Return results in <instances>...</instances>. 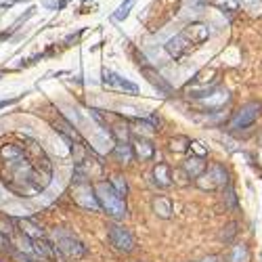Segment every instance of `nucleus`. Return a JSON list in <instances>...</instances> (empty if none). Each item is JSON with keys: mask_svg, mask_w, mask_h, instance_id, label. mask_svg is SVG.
Segmentation results:
<instances>
[{"mask_svg": "<svg viewBox=\"0 0 262 262\" xmlns=\"http://www.w3.org/2000/svg\"><path fill=\"white\" fill-rule=\"evenodd\" d=\"M0 162L5 166L0 170V179L15 193L28 195L42 191L51 181V160L34 141L0 145Z\"/></svg>", "mask_w": 262, "mask_h": 262, "instance_id": "nucleus-1", "label": "nucleus"}, {"mask_svg": "<svg viewBox=\"0 0 262 262\" xmlns=\"http://www.w3.org/2000/svg\"><path fill=\"white\" fill-rule=\"evenodd\" d=\"M208 38H210L208 26H204V24H191V26H187L181 34H177L168 42L166 51L174 59H183L189 53H193L195 49H200Z\"/></svg>", "mask_w": 262, "mask_h": 262, "instance_id": "nucleus-2", "label": "nucleus"}, {"mask_svg": "<svg viewBox=\"0 0 262 262\" xmlns=\"http://www.w3.org/2000/svg\"><path fill=\"white\" fill-rule=\"evenodd\" d=\"M93 189H95V195H97V202H99L101 210H105L112 218H116V221L126 218V202L118 195V191L112 187V183L99 181Z\"/></svg>", "mask_w": 262, "mask_h": 262, "instance_id": "nucleus-3", "label": "nucleus"}, {"mask_svg": "<svg viewBox=\"0 0 262 262\" xmlns=\"http://www.w3.org/2000/svg\"><path fill=\"white\" fill-rule=\"evenodd\" d=\"M51 244H53V248H57L63 256L74 258V260H78V258H82V256L86 254L84 244L80 242V239H78L72 231H68V229H55V231L51 233Z\"/></svg>", "mask_w": 262, "mask_h": 262, "instance_id": "nucleus-4", "label": "nucleus"}, {"mask_svg": "<svg viewBox=\"0 0 262 262\" xmlns=\"http://www.w3.org/2000/svg\"><path fill=\"white\" fill-rule=\"evenodd\" d=\"M260 116H262V101H250L233 114V118L229 120V130H235V133L237 130H248L258 122Z\"/></svg>", "mask_w": 262, "mask_h": 262, "instance_id": "nucleus-5", "label": "nucleus"}, {"mask_svg": "<svg viewBox=\"0 0 262 262\" xmlns=\"http://www.w3.org/2000/svg\"><path fill=\"white\" fill-rule=\"evenodd\" d=\"M198 187L202 191H214V189H225L229 185V172L225 166L221 164H212L210 168H206L198 179Z\"/></svg>", "mask_w": 262, "mask_h": 262, "instance_id": "nucleus-6", "label": "nucleus"}, {"mask_svg": "<svg viewBox=\"0 0 262 262\" xmlns=\"http://www.w3.org/2000/svg\"><path fill=\"white\" fill-rule=\"evenodd\" d=\"M72 200L74 204H78L84 210H91V212H99L101 206L97 202V195L95 189L91 187V183H76L72 189Z\"/></svg>", "mask_w": 262, "mask_h": 262, "instance_id": "nucleus-7", "label": "nucleus"}, {"mask_svg": "<svg viewBox=\"0 0 262 262\" xmlns=\"http://www.w3.org/2000/svg\"><path fill=\"white\" fill-rule=\"evenodd\" d=\"M107 235H109V242H112V246L118 252L128 254V252L135 250V237H133V233H130L128 229H124V227L114 223V225L107 227Z\"/></svg>", "mask_w": 262, "mask_h": 262, "instance_id": "nucleus-8", "label": "nucleus"}, {"mask_svg": "<svg viewBox=\"0 0 262 262\" xmlns=\"http://www.w3.org/2000/svg\"><path fill=\"white\" fill-rule=\"evenodd\" d=\"M103 84L107 86V89L118 91V93H124V95H137V93H139V86H137L135 82L122 78L120 74H116V72H112V70H105V72H103Z\"/></svg>", "mask_w": 262, "mask_h": 262, "instance_id": "nucleus-9", "label": "nucleus"}, {"mask_svg": "<svg viewBox=\"0 0 262 262\" xmlns=\"http://www.w3.org/2000/svg\"><path fill=\"white\" fill-rule=\"evenodd\" d=\"M229 99H231L229 91H225V89H216V91L204 95V97L200 99V103L208 109V112H218V109L225 107V105L229 103Z\"/></svg>", "mask_w": 262, "mask_h": 262, "instance_id": "nucleus-10", "label": "nucleus"}, {"mask_svg": "<svg viewBox=\"0 0 262 262\" xmlns=\"http://www.w3.org/2000/svg\"><path fill=\"white\" fill-rule=\"evenodd\" d=\"M130 147H133V156H137L141 162H149L156 156V147L151 145V141H147L143 137H135L130 141Z\"/></svg>", "mask_w": 262, "mask_h": 262, "instance_id": "nucleus-11", "label": "nucleus"}, {"mask_svg": "<svg viewBox=\"0 0 262 262\" xmlns=\"http://www.w3.org/2000/svg\"><path fill=\"white\" fill-rule=\"evenodd\" d=\"M206 168H208V164H206L204 158H200V156H191V158H187V160L183 162V170H185V174H187L189 179H198Z\"/></svg>", "mask_w": 262, "mask_h": 262, "instance_id": "nucleus-12", "label": "nucleus"}, {"mask_svg": "<svg viewBox=\"0 0 262 262\" xmlns=\"http://www.w3.org/2000/svg\"><path fill=\"white\" fill-rule=\"evenodd\" d=\"M141 72L145 74V78H147L151 84H154L158 91H162L164 95H170V93H172V86H170V84H168V82H166V80H164L156 70H151V68H147V65H143Z\"/></svg>", "mask_w": 262, "mask_h": 262, "instance_id": "nucleus-13", "label": "nucleus"}, {"mask_svg": "<svg viewBox=\"0 0 262 262\" xmlns=\"http://www.w3.org/2000/svg\"><path fill=\"white\" fill-rule=\"evenodd\" d=\"M154 185H158L160 189H166L172 185V170L168 164H156L154 168Z\"/></svg>", "mask_w": 262, "mask_h": 262, "instance_id": "nucleus-14", "label": "nucleus"}, {"mask_svg": "<svg viewBox=\"0 0 262 262\" xmlns=\"http://www.w3.org/2000/svg\"><path fill=\"white\" fill-rule=\"evenodd\" d=\"M17 227L21 231V235H26L30 239H45V231H42L38 225H34L32 221H28V218H24V221H17Z\"/></svg>", "mask_w": 262, "mask_h": 262, "instance_id": "nucleus-15", "label": "nucleus"}, {"mask_svg": "<svg viewBox=\"0 0 262 262\" xmlns=\"http://www.w3.org/2000/svg\"><path fill=\"white\" fill-rule=\"evenodd\" d=\"M114 156L118 158L120 164H128L130 158H133V147H130V143H122V141H118L116 147H114Z\"/></svg>", "mask_w": 262, "mask_h": 262, "instance_id": "nucleus-16", "label": "nucleus"}, {"mask_svg": "<svg viewBox=\"0 0 262 262\" xmlns=\"http://www.w3.org/2000/svg\"><path fill=\"white\" fill-rule=\"evenodd\" d=\"M252 260V254L248 250V246H235L233 252L229 254V262H250Z\"/></svg>", "mask_w": 262, "mask_h": 262, "instance_id": "nucleus-17", "label": "nucleus"}, {"mask_svg": "<svg viewBox=\"0 0 262 262\" xmlns=\"http://www.w3.org/2000/svg\"><path fill=\"white\" fill-rule=\"evenodd\" d=\"M154 210H156L158 216L170 218V216H172V202H170L168 198H158V200L154 202Z\"/></svg>", "mask_w": 262, "mask_h": 262, "instance_id": "nucleus-18", "label": "nucleus"}, {"mask_svg": "<svg viewBox=\"0 0 262 262\" xmlns=\"http://www.w3.org/2000/svg\"><path fill=\"white\" fill-rule=\"evenodd\" d=\"M189 145H191V139H187V137H174V139H170V149L177 151V154H183V151H187Z\"/></svg>", "mask_w": 262, "mask_h": 262, "instance_id": "nucleus-19", "label": "nucleus"}, {"mask_svg": "<svg viewBox=\"0 0 262 262\" xmlns=\"http://www.w3.org/2000/svg\"><path fill=\"white\" fill-rule=\"evenodd\" d=\"M109 183H112V187L118 191V195H120L122 200H124L126 195H128V185H126V181L120 177V174H116V177H114L112 181H109Z\"/></svg>", "mask_w": 262, "mask_h": 262, "instance_id": "nucleus-20", "label": "nucleus"}, {"mask_svg": "<svg viewBox=\"0 0 262 262\" xmlns=\"http://www.w3.org/2000/svg\"><path fill=\"white\" fill-rule=\"evenodd\" d=\"M214 3L225 11H237L239 9V0H214Z\"/></svg>", "mask_w": 262, "mask_h": 262, "instance_id": "nucleus-21", "label": "nucleus"}, {"mask_svg": "<svg viewBox=\"0 0 262 262\" xmlns=\"http://www.w3.org/2000/svg\"><path fill=\"white\" fill-rule=\"evenodd\" d=\"M133 3H135V0H126V3H124V5H122V7L118 9V13H116L114 17H116L118 21L126 19V17H128V11H130V7H133Z\"/></svg>", "mask_w": 262, "mask_h": 262, "instance_id": "nucleus-22", "label": "nucleus"}, {"mask_svg": "<svg viewBox=\"0 0 262 262\" xmlns=\"http://www.w3.org/2000/svg\"><path fill=\"white\" fill-rule=\"evenodd\" d=\"M189 149H195V154H198L200 158H204V156H208V149H206V147H202V143H198V141H191V145H189Z\"/></svg>", "mask_w": 262, "mask_h": 262, "instance_id": "nucleus-23", "label": "nucleus"}, {"mask_svg": "<svg viewBox=\"0 0 262 262\" xmlns=\"http://www.w3.org/2000/svg\"><path fill=\"white\" fill-rule=\"evenodd\" d=\"M202 262H223V258H221V256H208V258H204Z\"/></svg>", "mask_w": 262, "mask_h": 262, "instance_id": "nucleus-24", "label": "nucleus"}, {"mask_svg": "<svg viewBox=\"0 0 262 262\" xmlns=\"http://www.w3.org/2000/svg\"><path fill=\"white\" fill-rule=\"evenodd\" d=\"M17 103V99H9V101H0V107H7V105H13Z\"/></svg>", "mask_w": 262, "mask_h": 262, "instance_id": "nucleus-25", "label": "nucleus"}, {"mask_svg": "<svg viewBox=\"0 0 262 262\" xmlns=\"http://www.w3.org/2000/svg\"><path fill=\"white\" fill-rule=\"evenodd\" d=\"M260 145H262V137H260Z\"/></svg>", "mask_w": 262, "mask_h": 262, "instance_id": "nucleus-26", "label": "nucleus"}]
</instances>
